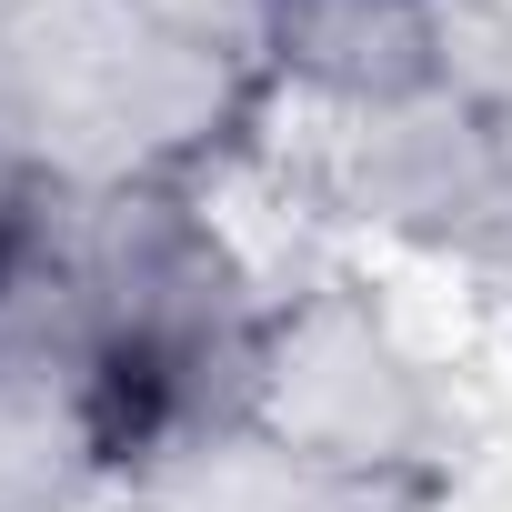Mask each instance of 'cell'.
I'll list each match as a JSON object with an SVG mask.
<instances>
[{
    "label": "cell",
    "instance_id": "52a82bcc",
    "mask_svg": "<svg viewBox=\"0 0 512 512\" xmlns=\"http://www.w3.org/2000/svg\"><path fill=\"white\" fill-rule=\"evenodd\" d=\"M11 11H31V0H0V21H11Z\"/></svg>",
    "mask_w": 512,
    "mask_h": 512
},
{
    "label": "cell",
    "instance_id": "277c9868",
    "mask_svg": "<svg viewBox=\"0 0 512 512\" xmlns=\"http://www.w3.org/2000/svg\"><path fill=\"white\" fill-rule=\"evenodd\" d=\"M221 402L322 462H352V472L462 482V422H452L442 382L392 332V312L342 272L262 292Z\"/></svg>",
    "mask_w": 512,
    "mask_h": 512
},
{
    "label": "cell",
    "instance_id": "8992f818",
    "mask_svg": "<svg viewBox=\"0 0 512 512\" xmlns=\"http://www.w3.org/2000/svg\"><path fill=\"white\" fill-rule=\"evenodd\" d=\"M131 11H151V21H171V31H191V41L251 61V71H262V41H272V0H131ZM262 81H272V71H262Z\"/></svg>",
    "mask_w": 512,
    "mask_h": 512
},
{
    "label": "cell",
    "instance_id": "7a4b0ae2",
    "mask_svg": "<svg viewBox=\"0 0 512 512\" xmlns=\"http://www.w3.org/2000/svg\"><path fill=\"white\" fill-rule=\"evenodd\" d=\"M272 141V81L131 11V0H31L0 21V151L61 201H211Z\"/></svg>",
    "mask_w": 512,
    "mask_h": 512
},
{
    "label": "cell",
    "instance_id": "6da1fadb",
    "mask_svg": "<svg viewBox=\"0 0 512 512\" xmlns=\"http://www.w3.org/2000/svg\"><path fill=\"white\" fill-rule=\"evenodd\" d=\"M262 282L211 201L0 211V512H111L131 472L231 392Z\"/></svg>",
    "mask_w": 512,
    "mask_h": 512
},
{
    "label": "cell",
    "instance_id": "5b68a950",
    "mask_svg": "<svg viewBox=\"0 0 512 512\" xmlns=\"http://www.w3.org/2000/svg\"><path fill=\"white\" fill-rule=\"evenodd\" d=\"M121 512H452V482L352 472V462H322V452L262 432L251 412L211 402L131 472Z\"/></svg>",
    "mask_w": 512,
    "mask_h": 512
},
{
    "label": "cell",
    "instance_id": "3957f363",
    "mask_svg": "<svg viewBox=\"0 0 512 512\" xmlns=\"http://www.w3.org/2000/svg\"><path fill=\"white\" fill-rule=\"evenodd\" d=\"M302 191L412 251L512 272V21L482 0L452 71L392 111L302 121Z\"/></svg>",
    "mask_w": 512,
    "mask_h": 512
}]
</instances>
